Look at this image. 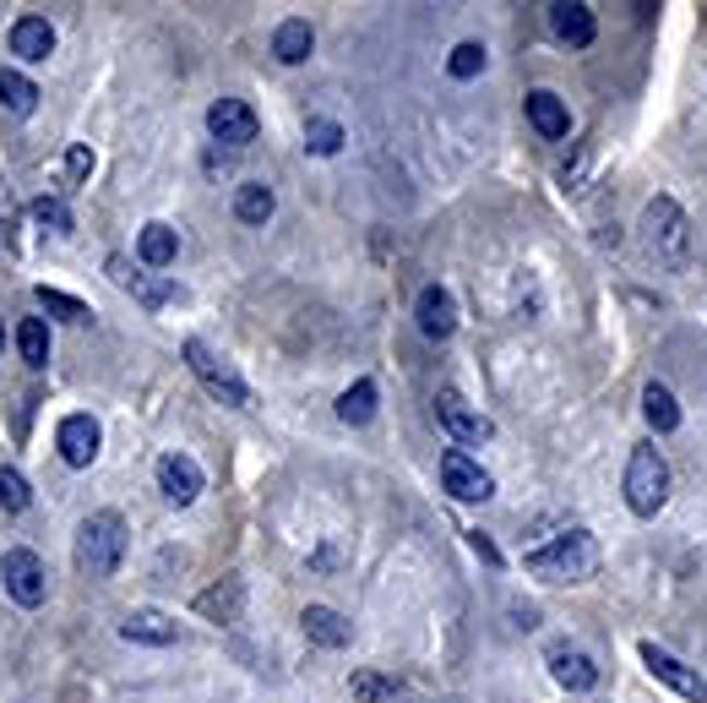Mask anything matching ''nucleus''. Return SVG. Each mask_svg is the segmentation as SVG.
Masks as SVG:
<instances>
[{"label": "nucleus", "instance_id": "obj_1", "mask_svg": "<svg viewBox=\"0 0 707 703\" xmlns=\"http://www.w3.org/2000/svg\"><path fill=\"white\" fill-rule=\"evenodd\" d=\"M125 562V519L120 513H87L76 529V573L82 579H115Z\"/></svg>", "mask_w": 707, "mask_h": 703}, {"label": "nucleus", "instance_id": "obj_2", "mask_svg": "<svg viewBox=\"0 0 707 703\" xmlns=\"http://www.w3.org/2000/svg\"><path fill=\"white\" fill-rule=\"evenodd\" d=\"M594 568H599V546L583 529L555 535L550 546L528 551V573L544 579V584H583V579H594Z\"/></svg>", "mask_w": 707, "mask_h": 703}, {"label": "nucleus", "instance_id": "obj_3", "mask_svg": "<svg viewBox=\"0 0 707 703\" xmlns=\"http://www.w3.org/2000/svg\"><path fill=\"white\" fill-rule=\"evenodd\" d=\"M670 502V464L659 448H632V464H626V508L637 519H654L659 508Z\"/></svg>", "mask_w": 707, "mask_h": 703}, {"label": "nucleus", "instance_id": "obj_4", "mask_svg": "<svg viewBox=\"0 0 707 703\" xmlns=\"http://www.w3.org/2000/svg\"><path fill=\"white\" fill-rule=\"evenodd\" d=\"M643 229H648V246L664 267H681L686 251H692V229H686V213L670 202V196H654L643 207Z\"/></svg>", "mask_w": 707, "mask_h": 703}, {"label": "nucleus", "instance_id": "obj_5", "mask_svg": "<svg viewBox=\"0 0 707 703\" xmlns=\"http://www.w3.org/2000/svg\"><path fill=\"white\" fill-rule=\"evenodd\" d=\"M180 355H185V366L207 382V393H213V398H224V404H235V409H251V388L240 382V371H235L229 360H218L202 338H185V344H180Z\"/></svg>", "mask_w": 707, "mask_h": 703}, {"label": "nucleus", "instance_id": "obj_6", "mask_svg": "<svg viewBox=\"0 0 707 703\" xmlns=\"http://www.w3.org/2000/svg\"><path fill=\"white\" fill-rule=\"evenodd\" d=\"M0 579H5V595L16 600V606H44V595H49V573H44V562L27 551V546H16V551H5V562H0Z\"/></svg>", "mask_w": 707, "mask_h": 703}, {"label": "nucleus", "instance_id": "obj_7", "mask_svg": "<svg viewBox=\"0 0 707 703\" xmlns=\"http://www.w3.org/2000/svg\"><path fill=\"white\" fill-rule=\"evenodd\" d=\"M435 420L452 431V442H463V448H474V442H490L495 437V426H490V415H479L463 393H435Z\"/></svg>", "mask_w": 707, "mask_h": 703}, {"label": "nucleus", "instance_id": "obj_8", "mask_svg": "<svg viewBox=\"0 0 707 703\" xmlns=\"http://www.w3.org/2000/svg\"><path fill=\"white\" fill-rule=\"evenodd\" d=\"M643 666H648V671H654V682H664L670 693H681V699H692V703H707V677H703V671H692L686 660H675L670 650L643 644Z\"/></svg>", "mask_w": 707, "mask_h": 703}, {"label": "nucleus", "instance_id": "obj_9", "mask_svg": "<svg viewBox=\"0 0 707 703\" xmlns=\"http://www.w3.org/2000/svg\"><path fill=\"white\" fill-rule=\"evenodd\" d=\"M441 486H446L457 502H490V497H495V480H490L463 448L441 453Z\"/></svg>", "mask_w": 707, "mask_h": 703}, {"label": "nucleus", "instance_id": "obj_10", "mask_svg": "<svg viewBox=\"0 0 707 703\" xmlns=\"http://www.w3.org/2000/svg\"><path fill=\"white\" fill-rule=\"evenodd\" d=\"M207 131H213L218 142H229V147H245V142H256L262 120H256V109H251L245 98H218V104L207 109Z\"/></svg>", "mask_w": 707, "mask_h": 703}, {"label": "nucleus", "instance_id": "obj_11", "mask_svg": "<svg viewBox=\"0 0 707 703\" xmlns=\"http://www.w3.org/2000/svg\"><path fill=\"white\" fill-rule=\"evenodd\" d=\"M202 464L191 458V453H164L158 458V491L175 502V508H191L196 497H202Z\"/></svg>", "mask_w": 707, "mask_h": 703}, {"label": "nucleus", "instance_id": "obj_12", "mask_svg": "<svg viewBox=\"0 0 707 703\" xmlns=\"http://www.w3.org/2000/svg\"><path fill=\"white\" fill-rule=\"evenodd\" d=\"M98 420L93 415H65L60 420V431H55V448H60V458L71 464V469H87L93 458H98Z\"/></svg>", "mask_w": 707, "mask_h": 703}, {"label": "nucleus", "instance_id": "obj_13", "mask_svg": "<svg viewBox=\"0 0 707 703\" xmlns=\"http://www.w3.org/2000/svg\"><path fill=\"white\" fill-rule=\"evenodd\" d=\"M414 322H419V333L424 338H452L457 333V300L441 289V284H430V289H419V300H414Z\"/></svg>", "mask_w": 707, "mask_h": 703}, {"label": "nucleus", "instance_id": "obj_14", "mask_svg": "<svg viewBox=\"0 0 707 703\" xmlns=\"http://www.w3.org/2000/svg\"><path fill=\"white\" fill-rule=\"evenodd\" d=\"M109 278L125 289V295H136L147 311H158V306H169L175 300V284L169 278H153V273H131V262L125 257H109Z\"/></svg>", "mask_w": 707, "mask_h": 703}, {"label": "nucleus", "instance_id": "obj_15", "mask_svg": "<svg viewBox=\"0 0 707 703\" xmlns=\"http://www.w3.org/2000/svg\"><path fill=\"white\" fill-rule=\"evenodd\" d=\"M550 33H555L561 44H572V49H588L594 33H599V22H594L588 5H577V0H555V5H550Z\"/></svg>", "mask_w": 707, "mask_h": 703}, {"label": "nucleus", "instance_id": "obj_16", "mask_svg": "<svg viewBox=\"0 0 707 703\" xmlns=\"http://www.w3.org/2000/svg\"><path fill=\"white\" fill-rule=\"evenodd\" d=\"M550 677H555L566 693H594V688H599V666H594L583 650H572V644L550 650Z\"/></svg>", "mask_w": 707, "mask_h": 703}, {"label": "nucleus", "instance_id": "obj_17", "mask_svg": "<svg viewBox=\"0 0 707 703\" xmlns=\"http://www.w3.org/2000/svg\"><path fill=\"white\" fill-rule=\"evenodd\" d=\"M528 120H534V131L544 136V142H561L566 131H572V109L550 93V87H539V93H528Z\"/></svg>", "mask_w": 707, "mask_h": 703}, {"label": "nucleus", "instance_id": "obj_18", "mask_svg": "<svg viewBox=\"0 0 707 703\" xmlns=\"http://www.w3.org/2000/svg\"><path fill=\"white\" fill-rule=\"evenodd\" d=\"M11 55L22 60H49L55 55V27L44 16H16L11 22Z\"/></svg>", "mask_w": 707, "mask_h": 703}, {"label": "nucleus", "instance_id": "obj_19", "mask_svg": "<svg viewBox=\"0 0 707 703\" xmlns=\"http://www.w3.org/2000/svg\"><path fill=\"white\" fill-rule=\"evenodd\" d=\"M311 49H316V33H311V22H300V16L278 22V33H273V55H278L284 65H300V60H311Z\"/></svg>", "mask_w": 707, "mask_h": 703}, {"label": "nucleus", "instance_id": "obj_20", "mask_svg": "<svg viewBox=\"0 0 707 703\" xmlns=\"http://www.w3.org/2000/svg\"><path fill=\"white\" fill-rule=\"evenodd\" d=\"M300 622H305V639H311V644H322V650H344V644L354 639V628L338 617V611H327V606H311Z\"/></svg>", "mask_w": 707, "mask_h": 703}, {"label": "nucleus", "instance_id": "obj_21", "mask_svg": "<svg viewBox=\"0 0 707 703\" xmlns=\"http://www.w3.org/2000/svg\"><path fill=\"white\" fill-rule=\"evenodd\" d=\"M120 639H131V644H175L180 628H175L169 617H158V611H131V617L120 622Z\"/></svg>", "mask_w": 707, "mask_h": 703}, {"label": "nucleus", "instance_id": "obj_22", "mask_svg": "<svg viewBox=\"0 0 707 703\" xmlns=\"http://www.w3.org/2000/svg\"><path fill=\"white\" fill-rule=\"evenodd\" d=\"M273 207H278V196H273V186H262V180H245V186L235 191V218H240V224H267Z\"/></svg>", "mask_w": 707, "mask_h": 703}, {"label": "nucleus", "instance_id": "obj_23", "mask_svg": "<svg viewBox=\"0 0 707 703\" xmlns=\"http://www.w3.org/2000/svg\"><path fill=\"white\" fill-rule=\"evenodd\" d=\"M136 257H142L147 267H169V262L180 257V235H175L169 224H147L142 240H136Z\"/></svg>", "mask_w": 707, "mask_h": 703}, {"label": "nucleus", "instance_id": "obj_24", "mask_svg": "<svg viewBox=\"0 0 707 703\" xmlns=\"http://www.w3.org/2000/svg\"><path fill=\"white\" fill-rule=\"evenodd\" d=\"M240 600H245L240 579H224L218 589L196 595V611H202V617H213V622H240Z\"/></svg>", "mask_w": 707, "mask_h": 703}, {"label": "nucleus", "instance_id": "obj_25", "mask_svg": "<svg viewBox=\"0 0 707 703\" xmlns=\"http://www.w3.org/2000/svg\"><path fill=\"white\" fill-rule=\"evenodd\" d=\"M643 415H648L654 431H675V426H681V404H675V393H670L664 382H648V388H643Z\"/></svg>", "mask_w": 707, "mask_h": 703}, {"label": "nucleus", "instance_id": "obj_26", "mask_svg": "<svg viewBox=\"0 0 707 703\" xmlns=\"http://www.w3.org/2000/svg\"><path fill=\"white\" fill-rule=\"evenodd\" d=\"M0 104L11 115H33L38 109V87L22 76V71H0Z\"/></svg>", "mask_w": 707, "mask_h": 703}, {"label": "nucleus", "instance_id": "obj_27", "mask_svg": "<svg viewBox=\"0 0 707 703\" xmlns=\"http://www.w3.org/2000/svg\"><path fill=\"white\" fill-rule=\"evenodd\" d=\"M370 415H375V382H354L338 398V420L344 426H370Z\"/></svg>", "mask_w": 707, "mask_h": 703}, {"label": "nucleus", "instance_id": "obj_28", "mask_svg": "<svg viewBox=\"0 0 707 703\" xmlns=\"http://www.w3.org/2000/svg\"><path fill=\"white\" fill-rule=\"evenodd\" d=\"M16 349H22V360L38 371V366H49V327L38 322V317H27L22 327H16Z\"/></svg>", "mask_w": 707, "mask_h": 703}, {"label": "nucleus", "instance_id": "obj_29", "mask_svg": "<svg viewBox=\"0 0 707 703\" xmlns=\"http://www.w3.org/2000/svg\"><path fill=\"white\" fill-rule=\"evenodd\" d=\"M305 147H311V153H322V158H333V153L344 147V126H338V120L311 115V120H305Z\"/></svg>", "mask_w": 707, "mask_h": 703}, {"label": "nucleus", "instance_id": "obj_30", "mask_svg": "<svg viewBox=\"0 0 707 703\" xmlns=\"http://www.w3.org/2000/svg\"><path fill=\"white\" fill-rule=\"evenodd\" d=\"M38 306H44V311H55L60 322H87V306H82V300H71V295H60V289H49V284H38Z\"/></svg>", "mask_w": 707, "mask_h": 703}, {"label": "nucleus", "instance_id": "obj_31", "mask_svg": "<svg viewBox=\"0 0 707 703\" xmlns=\"http://www.w3.org/2000/svg\"><path fill=\"white\" fill-rule=\"evenodd\" d=\"M446 71H452V76H463V82H468V76H479V71H484V44H457V49H452V60H446Z\"/></svg>", "mask_w": 707, "mask_h": 703}, {"label": "nucleus", "instance_id": "obj_32", "mask_svg": "<svg viewBox=\"0 0 707 703\" xmlns=\"http://www.w3.org/2000/svg\"><path fill=\"white\" fill-rule=\"evenodd\" d=\"M33 218H38L44 229H55V235H71V213H65L60 196H38V202H33Z\"/></svg>", "mask_w": 707, "mask_h": 703}, {"label": "nucleus", "instance_id": "obj_33", "mask_svg": "<svg viewBox=\"0 0 707 703\" xmlns=\"http://www.w3.org/2000/svg\"><path fill=\"white\" fill-rule=\"evenodd\" d=\"M33 502V491H27V480L16 475V469H0V508L5 513H22Z\"/></svg>", "mask_w": 707, "mask_h": 703}, {"label": "nucleus", "instance_id": "obj_34", "mask_svg": "<svg viewBox=\"0 0 707 703\" xmlns=\"http://www.w3.org/2000/svg\"><path fill=\"white\" fill-rule=\"evenodd\" d=\"M349 688H354V699L359 703H386L392 699V682H381V677H370V671H354Z\"/></svg>", "mask_w": 707, "mask_h": 703}, {"label": "nucleus", "instance_id": "obj_35", "mask_svg": "<svg viewBox=\"0 0 707 703\" xmlns=\"http://www.w3.org/2000/svg\"><path fill=\"white\" fill-rule=\"evenodd\" d=\"M65 175H71V180H87V175H93V153H87L82 142L65 153Z\"/></svg>", "mask_w": 707, "mask_h": 703}, {"label": "nucleus", "instance_id": "obj_36", "mask_svg": "<svg viewBox=\"0 0 707 703\" xmlns=\"http://www.w3.org/2000/svg\"><path fill=\"white\" fill-rule=\"evenodd\" d=\"M468 540H474V551H479V557H484V562H490V568H495V562H501V551H495V546H490V540H484V535H468Z\"/></svg>", "mask_w": 707, "mask_h": 703}, {"label": "nucleus", "instance_id": "obj_37", "mask_svg": "<svg viewBox=\"0 0 707 703\" xmlns=\"http://www.w3.org/2000/svg\"><path fill=\"white\" fill-rule=\"evenodd\" d=\"M0 349H5V327H0Z\"/></svg>", "mask_w": 707, "mask_h": 703}]
</instances>
